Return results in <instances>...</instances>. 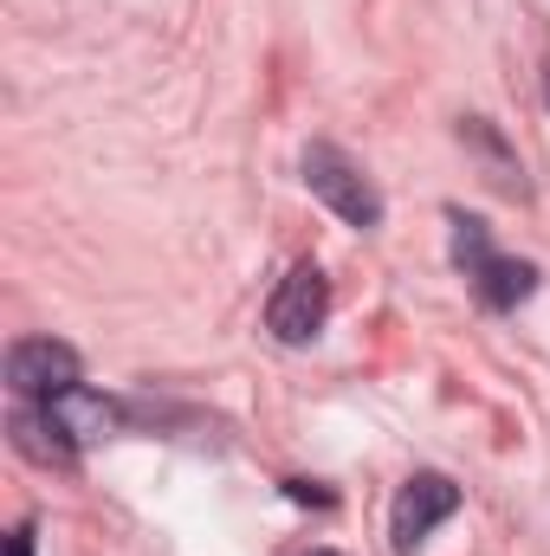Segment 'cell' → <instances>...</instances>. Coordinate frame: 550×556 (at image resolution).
<instances>
[{
  "instance_id": "8992f818",
  "label": "cell",
  "mask_w": 550,
  "mask_h": 556,
  "mask_svg": "<svg viewBox=\"0 0 550 556\" xmlns=\"http://www.w3.org/2000/svg\"><path fill=\"white\" fill-rule=\"evenodd\" d=\"M7 433H13V446H20L33 466H72V459H78V446L59 433V420L46 415V402H20L13 420H7Z\"/></svg>"
},
{
  "instance_id": "30bf717a",
  "label": "cell",
  "mask_w": 550,
  "mask_h": 556,
  "mask_svg": "<svg viewBox=\"0 0 550 556\" xmlns=\"http://www.w3.org/2000/svg\"><path fill=\"white\" fill-rule=\"evenodd\" d=\"M7 556H33V518H26V525H13V531H7Z\"/></svg>"
},
{
  "instance_id": "52a82bcc",
  "label": "cell",
  "mask_w": 550,
  "mask_h": 556,
  "mask_svg": "<svg viewBox=\"0 0 550 556\" xmlns=\"http://www.w3.org/2000/svg\"><path fill=\"white\" fill-rule=\"evenodd\" d=\"M473 291H479V304H492V311H518L532 291H538V266H525V260H486V273L473 278Z\"/></svg>"
},
{
  "instance_id": "3957f363",
  "label": "cell",
  "mask_w": 550,
  "mask_h": 556,
  "mask_svg": "<svg viewBox=\"0 0 550 556\" xmlns=\"http://www.w3.org/2000/svg\"><path fill=\"white\" fill-rule=\"evenodd\" d=\"M324 317H330V278L304 260V266H291V273L278 278L273 304H266V330H273L278 343L298 350V343H311L324 330Z\"/></svg>"
},
{
  "instance_id": "8fae6325",
  "label": "cell",
  "mask_w": 550,
  "mask_h": 556,
  "mask_svg": "<svg viewBox=\"0 0 550 556\" xmlns=\"http://www.w3.org/2000/svg\"><path fill=\"white\" fill-rule=\"evenodd\" d=\"M311 556H337V551H311Z\"/></svg>"
},
{
  "instance_id": "9c48e42d",
  "label": "cell",
  "mask_w": 550,
  "mask_h": 556,
  "mask_svg": "<svg viewBox=\"0 0 550 556\" xmlns=\"http://www.w3.org/2000/svg\"><path fill=\"white\" fill-rule=\"evenodd\" d=\"M453 220V266L466 278L486 273V260H492V233H486V220H473V214H447Z\"/></svg>"
},
{
  "instance_id": "5b68a950",
  "label": "cell",
  "mask_w": 550,
  "mask_h": 556,
  "mask_svg": "<svg viewBox=\"0 0 550 556\" xmlns=\"http://www.w3.org/2000/svg\"><path fill=\"white\" fill-rule=\"evenodd\" d=\"M46 415L59 420V433L72 440V446H98V440H111L117 433V420H124V408L111 402V395H98V389H65V395H52L46 402Z\"/></svg>"
},
{
  "instance_id": "277c9868",
  "label": "cell",
  "mask_w": 550,
  "mask_h": 556,
  "mask_svg": "<svg viewBox=\"0 0 550 556\" xmlns=\"http://www.w3.org/2000/svg\"><path fill=\"white\" fill-rule=\"evenodd\" d=\"M453 511H460V485L447 472H414L409 485H402V498H396V518H389L396 556H414L434 538V525H447Z\"/></svg>"
},
{
  "instance_id": "7a4b0ae2",
  "label": "cell",
  "mask_w": 550,
  "mask_h": 556,
  "mask_svg": "<svg viewBox=\"0 0 550 556\" xmlns=\"http://www.w3.org/2000/svg\"><path fill=\"white\" fill-rule=\"evenodd\" d=\"M7 389L20 402H52V395L78 389V350L59 337H20L7 350Z\"/></svg>"
},
{
  "instance_id": "ba28073f",
  "label": "cell",
  "mask_w": 550,
  "mask_h": 556,
  "mask_svg": "<svg viewBox=\"0 0 550 556\" xmlns=\"http://www.w3.org/2000/svg\"><path fill=\"white\" fill-rule=\"evenodd\" d=\"M460 137H466L479 155H486V162H492V181H499L505 194H525V168H518V155L499 142V130H492L486 117H466V130H460Z\"/></svg>"
},
{
  "instance_id": "6da1fadb",
  "label": "cell",
  "mask_w": 550,
  "mask_h": 556,
  "mask_svg": "<svg viewBox=\"0 0 550 556\" xmlns=\"http://www.w3.org/2000/svg\"><path fill=\"white\" fill-rule=\"evenodd\" d=\"M304 188L337 214V220H350V227H383V194H376V181L337 149V142H311L304 149Z\"/></svg>"
}]
</instances>
